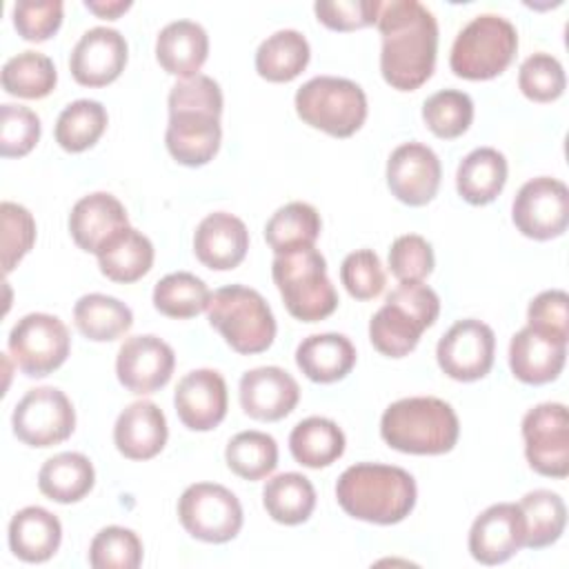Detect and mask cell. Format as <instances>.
<instances>
[{"instance_id":"1","label":"cell","mask_w":569,"mask_h":569,"mask_svg":"<svg viewBox=\"0 0 569 569\" xmlns=\"http://www.w3.org/2000/svg\"><path fill=\"white\" fill-rule=\"evenodd\" d=\"M382 36L380 73L391 89L416 91L436 67L438 22L416 0L382 2L376 20Z\"/></svg>"},{"instance_id":"2","label":"cell","mask_w":569,"mask_h":569,"mask_svg":"<svg viewBox=\"0 0 569 569\" xmlns=\"http://www.w3.org/2000/svg\"><path fill=\"white\" fill-rule=\"evenodd\" d=\"M222 91L209 76L180 80L169 91V124L164 142L173 160L184 167H202L220 149Z\"/></svg>"},{"instance_id":"3","label":"cell","mask_w":569,"mask_h":569,"mask_svg":"<svg viewBox=\"0 0 569 569\" xmlns=\"http://www.w3.org/2000/svg\"><path fill=\"white\" fill-rule=\"evenodd\" d=\"M416 496L413 476L393 465H351L336 482V498L342 511L373 525L405 520L416 507Z\"/></svg>"},{"instance_id":"4","label":"cell","mask_w":569,"mask_h":569,"mask_svg":"<svg viewBox=\"0 0 569 569\" xmlns=\"http://www.w3.org/2000/svg\"><path fill=\"white\" fill-rule=\"evenodd\" d=\"M382 440L402 453L440 456L456 447L460 422L449 402L416 396L391 402L380 420Z\"/></svg>"},{"instance_id":"5","label":"cell","mask_w":569,"mask_h":569,"mask_svg":"<svg viewBox=\"0 0 569 569\" xmlns=\"http://www.w3.org/2000/svg\"><path fill=\"white\" fill-rule=\"evenodd\" d=\"M440 313L438 293L422 282H400L369 322L371 345L387 358L409 356Z\"/></svg>"},{"instance_id":"6","label":"cell","mask_w":569,"mask_h":569,"mask_svg":"<svg viewBox=\"0 0 569 569\" xmlns=\"http://www.w3.org/2000/svg\"><path fill=\"white\" fill-rule=\"evenodd\" d=\"M273 282L287 311L302 322H318L338 309V293L327 276V262L316 247L278 253L271 264Z\"/></svg>"},{"instance_id":"7","label":"cell","mask_w":569,"mask_h":569,"mask_svg":"<svg viewBox=\"0 0 569 569\" xmlns=\"http://www.w3.org/2000/svg\"><path fill=\"white\" fill-rule=\"evenodd\" d=\"M207 318L224 342L242 353H262L276 338V318L267 300L249 287L229 284L211 293Z\"/></svg>"},{"instance_id":"8","label":"cell","mask_w":569,"mask_h":569,"mask_svg":"<svg viewBox=\"0 0 569 569\" xmlns=\"http://www.w3.org/2000/svg\"><path fill=\"white\" fill-rule=\"evenodd\" d=\"M296 113L313 129L349 138L367 120V96L353 80L318 76L296 91Z\"/></svg>"},{"instance_id":"9","label":"cell","mask_w":569,"mask_h":569,"mask_svg":"<svg viewBox=\"0 0 569 569\" xmlns=\"http://www.w3.org/2000/svg\"><path fill=\"white\" fill-rule=\"evenodd\" d=\"M516 49V27L507 18L485 13L473 18L456 36L449 67L465 80H491L511 64Z\"/></svg>"},{"instance_id":"10","label":"cell","mask_w":569,"mask_h":569,"mask_svg":"<svg viewBox=\"0 0 569 569\" xmlns=\"http://www.w3.org/2000/svg\"><path fill=\"white\" fill-rule=\"evenodd\" d=\"M178 518L189 536L202 542H229L242 527L240 500L222 485L196 482L178 500Z\"/></svg>"},{"instance_id":"11","label":"cell","mask_w":569,"mask_h":569,"mask_svg":"<svg viewBox=\"0 0 569 569\" xmlns=\"http://www.w3.org/2000/svg\"><path fill=\"white\" fill-rule=\"evenodd\" d=\"M9 353L29 378H44L69 356L71 338L64 322L51 313H27L9 333Z\"/></svg>"},{"instance_id":"12","label":"cell","mask_w":569,"mask_h":569,"mask_svg":"<svg viewBox=\"0 0 569 569\" xmlns=\"http://www.w3.org/2000/svg\"><path fill=\"white\" fill-rule=\"evenodd\" d=\"M13 433L29 447H53L76 429V411L64 391L56 387L29 389L13 409Z\"/></svg>"},{"instance_id":"13","label":"cell","mask_w":569,"mask_h":569,"mask_svg":"<svg viewBox=\"0 0 569 569\" xmlns=\"http://www.w3.org/2000/svg\"><path fill=\"white\" fill-rule=\"evenodd\" d=\"M525 456L529 467L547 478L569 473V413L562 402H542L522 418Z\"/></svg>"},{"instance_id":"14","label":"cell","mask_w":569,"mask_h":569,"mask_svg":"<svg viewBox=\"0 0 569 569\" xmlns=\"http://www.w3.org/2000/svg\"><path fill=\"white\" fill-rule=\"evenodd\" d=\"M516 229L533 240H551L567 231L569 189L562 180L540 176L520 187L511 204Z\"/></svg>"},{"instance_id":"15","label":"cell","mask_w":569,"mask_h":569,"mask_svg":"<svg viewBox=\"0 0 569 569\" xmlns=\"http://www.w3.org/2000/svg\"><path fill=\"white\" fill-rule=\"evenodd\" d=\"M496 336L493 329L476 318L458 320L436 347L440 369L458 380L473 382L485 378L493 367Z\"/></svg>"},{"instance_id":"16","label":"cell","mask_w":569,"mask_h":569,"mask_svg":"<svg viewBox=\"0 0 569 569\" xmlns=\"http://www.w3.org/2000/svg\"><path fill=\"white\" fill-rule=\"evenodd\" d=\"M173 367V349L151 333L127 338L116 358V373L120 385L127 391L140 396L162 389L171 380Z\"/></svg>"},{"instance_id":"17","label":"cell","mask_w":569,"mask_h":569,"mask_svg":"<svg viewBox=\"0 0 569 569\" xmlns=\"http://www.w3.org/2000/svg\"><path fill=\"white\" fill-rule=\"evenodd\" d=\"M440 176L442 167L438 156L422 142H405L396 147L387 162V184L391 193L409 207L431 202L438 193Z\"/></svg>"},{"instance_id":"18","label":"cell","mask_w":569,"mask_h":569,"mask_svg":"<svg viewBox=\"0 0 569 569\" xmlns=\"http://www.w3.org/2000/svg\"><path fill=\"white\" fill-rule=\"evenodd\" d=\"M525 547V516L516 502L487 507L469 529V551L480 565L507 562Z\"/></svg>"},{"instance_id":"19","label":"cell","mask_w":569,"mask_h":569,"mask_svg":"<svg viewBox=\"0 0 569 569\" xmlns=\"http://www.w3.org/2000/svg\"><path fill=\"white\" fill-rule=\"evenodd\" d=\"M129 56L127 40L120 31L109 27H93L76 42L69 69L82 87H107L124 71Z\"/></svg>"},{"instance_id":"20","label":"cell","mask_w":569,"mask_h":569,"mask_svg":"<svg viewBox=\"0 0 569 569\" xmlns=\"http://www.w3.org/2000/svg\"><path fill=\"white\" fill-rule=\"evenodd\" d=\"M227 382L213 369H193L176 387L173 405L180 422L191 431H211L227 416Z\"/></svg>"},{"instance_id":"21","label":"cell","mask_w":569,"mask_h":569,"mask_svg":"<svg viewBox=\"0 0 569 569\" xmlns=\"http://www.w3.org/2000/svg\"><path fill=\"white\" fill-rule=\"evenodd\" d=\"M238 396L249 418L276 422L296 409L300 387L293 376L280 367H258L240 378Z\"/></svg>"},{"instance_id":"22","label":"cell","mask_w":569,"mask_h":569,"mask_svg":"<svg viewBox=\"0 0 569 569\" xmlns=\"http://www.w3.org/2000/svg\"><path fill=\"white\" fill-rule=\"evenodd\" d=\"M249 249V231L244 222L227 211H216L202 218L193 236L196 258L213 269L229 271L238 267Z\"/></svg>"},{"instance_id":"23","label":"cell","mask_w":569,"mask_h":569,"mask_svg":"<svg viewBox=\"0 0 569 569\" xmlns=\"http://www.w3.org/2000/svg\"><path fill=\"white\" fill-rule=\"evenodd\" d=\"M567 342L531 329H520L509 342L511 373L525 385H547L556 380L565 367Z\"/></svg>"},{"instance_id":"24","label":"cell","mask_w":569,"mask_h":569,"mask_svg":"<svg viewBox=\"0 0 569 569\" xmlns=\"http://www.w3.org/2000/svg\"><path fill=\"white\" fill-rule=\"evenodd\" d=\"M167 418L158 405L149 400L131 402L116 420V449L129 460H149L167 445Z\"/></svg>"},{"instance_id":"25","label":"cell","mask_w":569,"mask_h":569,"mask_svg":"<svg viewBox=\"0 0 569 569\" xmlns=\"http://www.w3.org/2000/svg\"><path fill=\"white\" fill-rule=\"evenodd\" d=\"M129 227L122 202L107 193L96 191L80 198L69 213V231L73 242L89 253H98L100 247L120 229Z\"/></svg>"},{"instance_id":"26","label":"cell","mask_w":569,"mask_h":569,"mask_svg":"<svg viewBox=\"0 0 569 569\" xmlns=\"http://www.w3.org/2000/svg\"><path fill=\"white\" fill-rule=\"evenodd\" d=\"M209 53V36L193 20L169 22L156 40V58L169 76L182 80L198 76Z\"/></svg>"},{"instance_id":"27","label":"cell","mask_w":569,"mask_h":569,"mask_svg":"<svg viewBox=\"0 0 569 569\" xmlns=\"http://www.w3.org/2000/svg\"><path fill=\"white\" fill-rule=\"evenodd\" d=\"M296 365L313 382H338L353 369L356 349L342 333H313L298 345Z\"/></svg>"},{"instance_id":"28","label":"cell","mask_w":569,"mask_h":569,"mask_svg":"<svg viewBox=\"0 0 569 569\" xmlns=\"http://www.w3.org/2000/svg\"><path fill=\"white\" fill-rule=\"evenodd\" d=\"M62 540L60 520L42 507H24L9 522V547L24 562L49 560Z\"/></svg>"},{"instance_id":"29","label":"cell","mask_w":569,"mask_h":569,"mask_svg":"<svg viewBox=\"0 0 569 569\" xmlns=\"http://www.w3.org/2000/svg\"><path fill=\"white\" fill-rule=\"evenodd\" d=\"M507 182V160L493 147H478L467 153L456 171V189L469 204L493 202Z\"/></svg>"},{"instance_id":"30","label":"cell","mask_w":569,"mask_h":569,"mask_svg":"<svg viewBox=\"0 0 569 569\" xmlns=\"http://www.w3.org/2000/svg\"><path fill=\"white\" fill-rule=\"evenodd\" d=\"M102 276L113 282H136L153 264L151 240L133 227H124L113 233L96 253Z\"/></svg>"},{"instance_id":"31","label":"cell","mask_w":569,"mask_h":569,"mask_svg":"<svg viewBox=\"0 0 569 569\" xmlns=\"http://www.w3.org/2000/svg\"><path fill=\"white\" fill-rule=\"evenodd\" d=\"M93 480L96 471L91 460L76 451L49 458L38 471V489L60 505L82 500L93 489Z\"/></svg>"},{"instance_id":"32","label":"cell","mask_w":569,"mask_h":569,"mask_svg":"<svg viewBox=\"0 0 569 569\" xmlns=\"http://www.w3.org/2000/svg\"><path fill=\"white\" fill-rule=\"evenodd\" d=\"M311 49L296 29H280L260 42L256 51V71L269 82H291L309 64Z\"/></svg>"},{"instance_id":"33","label":"cell","mask_w":569,"mask_h":569,"mask_svg":"<svg viewBox=\"0 0 569 569\" xmlns=\"http://www.w3.org/2000/svg\"><path fill=\"white\" fill-rule=\"evenodd\" d=\"M289 449L302 467H329L345 453V433L333 420L311 416L291 429Z\"/></svg>"},{"instance_id":"34","label":"cell","mask_w":569,"mask_h":569,"mask_svg":"<svg viewBox=\"0 0 569 569\" xmlns=\"http://www.w3.org/2000/svg\"><path fill=\"white\" fill-rule=\"evenodd\" d=\"M73 322L84 338L93 342H111L131 329L133 313L113 296L87 293L73 307Z\"/></svg>"},{"instance_id":"35","label":"cell","mask_w":569,"mask_h":569,"mask_svg":"<svg viewBox=\"0 0 569 569\" xmlns=\"http://www.w3.org/2000/svg\"><path fill=\"white\" fill-rule=\"evenodd\" d=\"M262 505L271 520L280 525H300L309 520L316 509V489L302 473H278L267 480L262 489Z\"/></svg>"},{"instance_id":"36","label":"cell","mask_w":569,"mask_h":569,"mask_svg":"<svg viewBox=\"0 0 569 569\" xmlns=\"http://www.w3.org/2000/svg\"><path fill=\"white\" fill-rule=\"evenodd\" d=\"M322 229L320 213L307 202H289L280 207L264 224V240L273 253H287L313 247Z\"/></svg>"},{"instance_id":"37","label":"cell","mask_w":569,"mask_h":569,"mask_svg":"<svg viewBox=\"0 0 569 569\" xmlns=\"http://www.w3.org/2000/svg\"><path fill=\"white\" fill-rule=\"evenodd\" d=\"M518 507L525 516V547L542 549L553 545L565 533L567 507L556 491H529L522 496Z\"/></svg>"},{"instance_id":"38","label":"cell","mask_w":569,"mask_h":569,"mask_svg":"<svg viewBox=\"0 0 569 569\" xmlns=\"http://www.w3.org/2000/svg\"><path fill=\"white\" fill-rule=\"evenodd\" d=\"M56 82L58 73L51 58L38 51H22L2 67V89L16 98H44L56 89Z\"/></svg>"},{"instance_id":"39","label":"cell","mask_w":569,"mask_h":569,"mask_svg":"<svg viewBox=\"0 0 569 569\" xmlns=\"http://www.w3.org/2000/svg\"><path fill=\"white\" fill-rule=\"evenodd\" d=\"M209 300L211 291L204 280L189 271L169 273L153 287V307L167 318H193L209 307Z\"/></svg>"},{"instance_id":"40","label":"cell","mask_w":569,"mask_h":569,"mask_svg":"<svg viewBox=\"0 0 569 569\" xmlns=\"http://www.w3.org/2000/svg\"><path fill=\"white\" fill-rule=\"evenodd\" d=\"M107 122V109L98 100H76L58 116L56 142L69 153H80L100 140Z\"/></svg>"},{"instance_id":"41","label":"cell","mask_w":569,"mask_h":569,"mask_svg":"<svg viewBox=\"0 0 569 569\" xmlns=\"http://www.w3.org/2000/svg\"><path fill=\"white\" fill-rule=\"evenodd\" d=\"M227 467L244 480H262L278 465V445L269 433L240 431L224 449Z\"/></svg>"},{"instance_id":"42","label":"cell","mask_w":569,"mask_h":569,"mask_svg":"<svg viewBox=\"0 0 569 569\" xmlns=\"http://www.w3.org/2000/svg\"><path fill=\"white\" fill-rule=\"evenodd\" d=\"M422 120L433 136L453 140L469 129L473 120V102L465 91L442 89L425 100Z\"/></svg>"},{"instance_id":"43","label":"cell","mask_w":569,"mask_h":569,"mask_svg":"<svg viewBox=\"0 0 569 569\" xmlns=\"http://www.w3.org/2000/svg\"><path fill=\"white\" fill-rule=\"evenodd\" d=\"M140 562L142 542L131 529L104 527L89 545V565L93 569H138Z\"/></svg>"},{"instance_id":"44","label":"cell","mask_w":569,"mask_h":569,"mask_svg":"<svg viewBox=\"0 0 569 569\" xmlns=\"http://www.w3.org/2000/svg\"><path fill=\"white\" fill-rule=\"evenodd\" d=\"M518 87L525 98L533 102H553L567 87L565 69L551 53L538 51L529 56L518 71Z\"/></svg>"},{"instance_id":"45","label":"cell","mask_w":569,"mask_h":569,"mask_svg":"<svg viewBox=\"0 0 569 569\" xmlns=\"http://www.w3.org/2000/svg\"><path fill=\"white\" fill-rule=\"evenodd\" d=\"M2 269L11 273L13 267L31 251L36 242V220L22 204L2 202Z\"/></svg>"},{"instance_id":"46","label":"cell","mask_w":569,"mask_h":569,"mask_svg":"<svg viewBox=\"0 0 569 569\" xmlns=\"http://www.w3.org/2000/svg\"><path fill=\"white\" fill-rule=\"evenodd\" d=\"M0 153L4 158L27 156L40 140V118L20 104L0 107Z\"/></svg>"},{"instance_id":"47","label":"cell","mask_w":569,"mask_h":569,"mask_svg":"<svg viewBox=\"0 0 569 569\" xmlns=\"http://www.w3.org/2000/svg\"><path fill=\"white\" fill-rule=\"evenodd\" d=\"M340 280L351 298L371 300L382 293L387 276L376 251L358 249L349 253L340 264Z\"/></svg>"},{"instance_id":"48","label":"cell","mask_w":569,"mask_h":569,"mask_svg":"<svg viewBox=\"0 0 569 569\" xmlns=\"http://www.w3.org/2000/svg\"><path fill=\"white\" fill-rule=\"evenodd\" d=\"M389 269L400 282H422L433 271V249L418 233L398 236L389 249Z\"/></svg>"},{"instance_id":"49","label":"cell","mask_w":569,"mask_h":569,"mask_svg":"<svg viewBox=\"0 0 569 569\" xmlns=\"http://www.w3.org/2000/svg\"><path fill=\"white\" fill-rule=\"evenodd\" d=\"M60 0H22L13 4V27L29 42L49 40L62 24Z\"/></svg>"},{"instance_id":"50","label":"cell","mask_w":569,"mask_h":569,"mask_svg":"<svg viewBox=\"0 0 569 569\" xmlns=\"http://www.w3.org/2000/svg\"><path fill=\"white\" fill-rule=\"evenodd\" d=\"M529 327L551 338H569V298L562 289H549L538 293L527 309Z\"/></svg>"},{"instance_id":"51","label":"cell","mask_w":569,"mask_h":569,"mask_svg":"<svg viewBox=\"0 0 569 569\" xmlns=\"http://www.w3.org/2000/svg\"><path fill=\"white\" fill-rule=\"evenodd\" d=\"M380 0H338V2H316L313 11L318 20L333 31H356L376 24Z\"/></svg>"},{"instance_id":"52","label":"cell","mask_w":569,"mask_h":569,"mask_svg":"<svg viewBox=\"0 0 569 569\" xmlns=\"http://www.w3.org/2000/svg\"><path fill=\"white\" fill-rule=\"evenodd\" d=\"M84 7L91 11V13H96L98 18H104V20H116V18H120L129 7H131V2H122V0H111V2H93V0H87L84 2Z\"/></svg>"}]
</instances>
